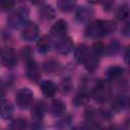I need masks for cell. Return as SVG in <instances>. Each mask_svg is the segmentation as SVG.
<instances>
[{"label":"cell","mask_w":130,"mask_h":130,"mask_svg":"<svg viewBox=\"0 0 130 130\" xmlns=\"http://www.w3.org/2000/svg\"><path fill=\"white\" fill-rule=\"evenodd\" d=\"M117 25L112 20H95L85 28V36L89 38H102L114 32Z\"/></svg>","instance_id":"cell-1"},{"label":"cell","mask_w":130,"mask_h":130,"mask_svg":"<svg viewBox=\"0 0 130 130\" xmlns=\"http://www.w3.org/2000/svg\"><path fill=\"white\" fill-rule=\"evenodd\" d=\"M77 60L83 64V66L88 71H94L99 66V56L93 53L91 48L80 45L75 51Z\"/></svg>","instance_id":"cell-2"},{"label":"cell","mask_w":130,"mask_h":130,"mask_svg":"<svg viewBox=\"0 0 130 130\" xmlns=\"http://www.w3.org/2000/svg\"><path fill=\"white\" fill-rule=\"evenodd\" d=\"M23 58L25 59V71L27 78L31 82L37 83L41 79V71L32 58V53L29 48H25L23 50Z\"/></svg>","instance_id":"cell-3"},{"label":"cell","mask_w":130,"mask_h":130,"mask_svg":"<svg viewBox=\"0 0 130 130\" xmlns=\"http://www.w3.org/2000/svg\"><path fill=\"white\" fill-rule=\"evenodd\" d=\"M91 95L99 102L107 101L111 95V86L107 81H96L90 91Z\"/></svg>","instance_id":"cell-4"},{"label":"cell","mask_w":130,"mask_h":130,"mask_svg":"<svg viewBox=\"0 0 130 130\" xmlns=\"http://www.w3.org/2000/svg\"><path fill=\"white\" fill-rule=\"evenodd\" d=\"M28 11L26 8H18L16 11H14L13 13H11L8 18H7V23L11 28L17 29L21 26L24 25V22L26 20Z\"/></svg>","instance_id":"cell-5"},{"label":"cell","mask_w":130,"mask_h":130,"mask_svg":"<svg viewBox=\"0 0 130 130\" xmlns=\"http://www.w3.org/2000/svg\"><path fill=\"white\" fill-rule=\"evenodd\" d=\"M34 100V93L29 88H21L15 94V102L20 109L28 108Z\"/></svg>","instance_id":"cell-6"},{"label":"cell","mask_w":130,"mask_h":130,"mask_svg":"<svg viewBox=\"0 0 130 130\" xmlns=\"http://www.w3.org/2000/svg\"><path fill=\"white\" fill-rule=\"evenodd\" d=\"M73 47H74V44H73L71 38H69L67 36L62 37V38H59L57 40L56 44H55L56 51L59 54H62V55L69 54L73 50Z\"/></svg>","instance_id":"cell-7"},{"label":"cell","mask_w":130,"mask_h":130,"mask_svg":"<svg viewBox=\"0 0 130 130\" xmlns=\"http://www.w3.org/2000/svg\"><path fill=\"white\" fill-rule=\"evenodd\" d=\"M39 35V26L32 22V21H28L26 23H24L23 27H22V32L21 36L25 41H34L37 39Z\"/></svg>","instance_id":"cell-8"},{"label":"cell","mask_w":130,"mask_h":130,"mask_svg":"<svg viewBox=\"0 0 130 130\" xmlns=\"http://www.w3.org/2000/svg\"><path fill=\"white\" fill-rule=\"evenodd\" d=\"M1 61L5 67L12 68L17 64V55L14 50L7 49L1 54Z\"/></svg>","instance_id":"cell-9"},{"label":"cell","mask_w":130,"mask_h":130,"mask_svg":"<svg viewBox=\"0 0 130 130\" xmlns=\"http://www.w3.org/2000/svg\"><path fill=\"white\" fill-rule=\"evenodd\" d=\"M67 29H68V25H67V22L63 19H60L58 20L51 28V34L52 36L54 37H57L58 39L59 38H62V37H65L66 36V32H67Z\"/></svg>","instance_id":"cell-10"},{"label":"cell","mask_w":130,"mask_h":130,"mask_svg":"<svg viewBox=\"0 0 130 130\" xmlns=\"http://www.w3.org/2000/svg\"><path fill=\"white\" fill-rule=\"evenodd\" d=\"M93 16V10L87 6H81L76 10V18L80 22H86Z\"/></svg>","instance_id":"cell-11"},{"label":"cell","mask_w":130,"mask_h":130,"mask_svg":"<svg viewBox=\"0 0 130 130\" xmlns=\"http://www.w3.org/2000/svg\"><path fill=\"white\" fill-rule=\"evenodd\" d=\"M41 89H42V92L44 93V95H46L48 98L54 96L55 93L57 92V86L51 80H44L41 83Z\"/></svg>","instance_id":"cell-12"},{"label":"cell","mask_w":130,"mask_h":130,"mask_svg":"<svg viewBox=\"0 0 130 130\" xmlns=\"http://www.w3.org/2000/svg\"><path fill=\"white\" fill-rule=\"evenodd\" d=\"M51 46H52V42L49 36H43L37 43V47L40 53H47L51 50Z\"/></svg>","instance_id":"cell-13"},{"label":"cell","mask_w":130,"mask_h":130,"mask_svg":"<svg viewBox=\"0 0 130 130\" xmlns=\"http://www.w3.org/2000/svg\"><path fill=\"white\" fill-rule=\"evenodd\" d=\"M39 13H40L41 18L44 20H51L55 17V9L51 5H48V4L43 5L40 8Z\"/></svg>","instance_id":"cell-14"},{"label":"cell","mask_w":130,"mask_h":130,"mask_svg":"<svg viewBox=\"0 0 130 130\" xmlns=\"http://www.w3.org/2000/svg\"><path fill=\"white\" fill-rule=\"evenodd\" d=\"M0 115L3 119H10L13 115V107L9 102L3 101L0 104Z\"/></svg>","instance_id":"cell-15"},{"label":"cell","mask_w":130,"mask_h":130,"mask_svg":"<svg viewBox=\"0 0 130 130\" xmlns=\"http://www.w3.org/2000/svg\"><path fill=\"white\" fill-rule=\"evenodd\" d=\"M124 74V69L120 66H111L108 70H107V76L109 79L111 80H116V79H119L123 76Z\"/></svg>","instance_id":"cell-16"},{"label":"cell","mask_w":130,"mask_h":130,"mask_svg":"<svg viewBox=\"0 0 130 130\" xmlns=\"http://www.w3.org/2000/svg\"><path fill=\"white\" fill-rule=\"evenodd\" d=\"M51 110H52V112H53L54 115L61 116L66 111V105L61 100H54L52 102V104H51Z\"/></svg>","instance_id":"cell-17"},{"label":"cell","mask_w":130,"mask_h":130,"mask_svg":"<svg viewBox=\"0 0 130 130\" xmlns=\"http://www.w3.org/2000/svg\"><path fill=\"white\" fill-rule=\"evenodd\" d=\"M45 110H46L45 104H44L43 102H39V103H37V104L34 106L32 110H31V114H32L34 118L40 120V119H42V117L44 116Z\"/></svg>","instance_id":"cell-18"},{"label":"cell","mask_w":130,"mask_h":130,"mask_svg":"<svg viewBox=\"0 0 130 130\" xmlns=\"http://www.w3.org/2000/svg\"><path fill=\"white\" fill-rule=\"evenodd\" d=\"M57 5H58L59 9L62 11H71L75 8L76 2L72 1V0H62V1H59L57 3Z\"/></svg>","instance_id":"cell-19"},{"label":"cell","mask_w":130,"mask_h":130,"mask_svg":"<svg viewBox=\"0 0 130 130\" xmlns=\"http://www.w3.org/2000/svg\"><path fill=\"white\" fill-rule=\"evenodd\" d=\"M116 16L120 20H124L129 16V7L127 4H123L116 10Z\"/></svg>","instance_id":"cell-20"},{"label":"cell","mask_w":130,"mask_h":130,"mask_svg":"<svg viewBox=\"0 0 130 130\" xmlns=\"http://www.w3.org/2000/svg\"><path fill=\"white\" fill-rule=\"evenodd\" d=\"M44 68H45V70H46L47 72L54 74V73H56V72L59 70L60 65H59V63H58L57 61H55V60H49V61H47V62L44 64Z\"/></svg>","instance_id":"cell-21"},{"label":"cell","mask_w":130,"mask_h":130,"mask_svg":"<svg viewBox=\"0 0 130 130\" xmlns=\"http://www.w3.org/2000/svg\"><path fill=\"white\" fill-rule=\"evenodd\" d=\"M26 128V121L22 118L13 120L10 124V130H24Z\"/></svg>","instance_id":"cell-22"},{"label":"cell","mask_w":130,"mask_h":130,"mask_svg":"<svg viewBox=\"0 0 130 130\" xmlns=\"http://www.w3.org/2000/svg\"><path fill=\"white\" fill-rule=\"evenodd\" d=\"M120 49V45L117 41H113L111 44H109L108 47H105V52H107L108 54L110 55H113V54H116Z\"/></svg>","instance_id":"cell-23"},{"label":"cell","mask_w":130,"mask_h":130,"mask_svg":"<svg viewBox=\"0 0 130 130\" xmlns=\"http://www.w3.org/2000/svg\"><path fill=\"white\" fill-rule=\"evenodd\" d=\"M91 50L93 51V53H94L95 55L100 56V55H102L103 53H105V46H104L103 43L96 42V43H94V44L92 45Z\"/></svg>","instance_id":"cell-24"},{"label":"cell","mask_w":130,"mask_h":130,"mask_svg":"<svg viewBox=\"0 0 130 130\" xmlns=\"http://www.w3.org/2000/svg\"><path fill=\"white\" fill-rule=\"evenodd\" d=\"M84 128L85 130H104L98 122H88V125Z\"/></svg>","instance_id":"cell-25"},{"label":"cell","mask_w":130,"mask_h":130,"mask_svg":"<svg viewBox=\"0 0 130 130\" xmlns=\"http://www.w3.org/2000/svg\"><path fill=\"white\" fill-rule=\"evenodd\" d=\"M13 5H14L13 2H1V3H0V7H1V9H3V10L10 9Z\"/></svg>","instance_id":"cell-26"},{"label":"cell","mask_w":130,"mask_h":130,"mask_svg":"<svg viewBox=\"0 0 130 130\" xmlns=\"http://www.w3.org/2000/svg\"><path fill=\"white\" fill-rule=\"evenodd\" d=\"M30 129L31 130H44V127L40 122H36V123L31 124V128Z\"/></svg>","instance_id":"cell-27"},{"label":"cell","mask_w":130,"mask_h":130,"mask_svg":"<svg viewBox=\"0 0 130 130\" xmlns=\"http://www.w3.org/2000/svg\"><path fill=\"white\" fill-rule=\"evenodd\" d=\"M4 96H5V88H4V86L0 83V101H2V100L4 99Z\"/></svg>","instance_id":"cell-28"},{"label":"cell","mask_w":130,"mask_h":130,"mask_svg":"<svg viewBox=\"0 0 130 130\" xmlns=\"http://www.w3.org/2000/svg\"><path fill=\"white\" fill-rule=\"evenodd\" d=\"M72 130H85L84 127H81V126H76L74 128H72Z\"/></svg>","instance_id":"cell-29"},{"label":"cell","mask_w":130,"mask_h":130,"mask_svg":"<svg viewBox=\"0 0 130 130\" xmlns=\"http://www.w3.org/2000/svg\"><path fill=\"white\" fill-rule=\"evenodd\" d=\"M128 58H129V57H128V48H127L126 51H125V60H126L127 63H128Z\"/></svg>","instance_id":"cell-30"},{"label":"cell","mask_w":130,"mask_h":130,"mask_svg":"<svg viewBox=\"0 0 130 130\" xmlns=\"http://www.w3.org/2000/svg\"><path fill=\"white\" fill-rule=\"evenodd\" d=\"M0 56H1V48H0Z\"/></svg>","instance_id":"cell-31"}]
</instances>
